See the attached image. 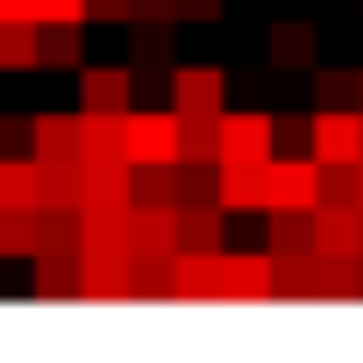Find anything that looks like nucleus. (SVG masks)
I'll return each mask as SVG.
<instances>
[{
	"instance_id": "1",
	"label": "nucleus",
	"mask_w": 363,
	"mask_h": 363,
	"mask_svg": "<svg viewBox=\"0 0 363 363\" xmlns=\"http://www.w3.org/2000/svg\"><path fill=\"white\" fill-rule=\"evenodd\" d=\"M306 157L313 164H363V114L356 107H313L306 114Z\"/></svg>"
},
{
	"instance_id": "2",
	"label": "nucleus",
	"mask_w": 363,
	"mask_h": 363,
	"mask_svg": "<svg viewBox=\"0 0 363 363\" xmlns=\"http://www.w3.org/2000/svg\"><path fill=\"white\" fill-rule=\"evenodd\" d=\"M121 157L128 164H178V114H150V107H128L121 114Z\"/></svg>"
},
{
	"instance_id": "3",
	"label": "nucleus",
	"mask_w": 363,
	"mask_h": 363,
	"mask_svg": "<svg viewBox=\"0 0 363 363\" xmlns=\"http://www.w3.org/2000/svg\"><path fill=\"white\" fill-rule=\"evenodd\" d=\"M313 157L299 150V157H264V214H306L313 207Z\"/></svg>"
},
{
	"instance_id": "4",
	"label": "nucleus",
	"mask_w": 363,
	"mask_h": 363,
	"mask_svg": "<svg viewBox=\"0 0 363 363\" xmlns=\"http://www.w3.org/2000/svg\"><path fill=\"white\" fill-rule=\"evenodd\" d=\"M171 114H221L228 107V72L221 65H171Z\"/></svg>"
},
{
	"instance_id": "5",
	"label": "nucleus",
	"mask_w": 363,
	"mask_h": 363,
	"mask_svg": "<svg viewBox=\"0 0 363 363\" xmlns=\"http://www.w3.org/2000/svg\"><path fill=\"white\" fill-rule=\"evenodd\" d=\"M79 299H128V250L79 242Z\"/></svg>"
},
{
	"instance_id": "6",
	"label": "nucleus",
	"mask_w": 363,
	"mask_h": 363,
	"mask_svg": "<svg viewBox=\"0 0 363 363\" xmlns=\"http://www.w3.org/2000/svg\"><path fill=\"white\" fill-rule=\"evenodd\" d=\"M135 72L128 65H79V114H128Z\"/></svg>"
},
{
	"instance_id": "7",
	"label": "nucleus",
	"mask_w": 363,
	"mask_h": 363,
	"mask_svg": "<svg viewBox=\"0 0 363 363\" xmlns=\"http://www.w3.org/2000/svg\"><path fill=\"white\" fill-rule=\"evenodd\" d=\"M214 135H221L214 143V164H264L271 157V121L264 114H228L221 107L214 114Z\"/></svg>"
},
{
	"instance_id": "8",
	"label": "nucleus",
	"mask_w": 363,
	"mask_h": 363,
	"mask_svg": "<svg viewBox=\"0 0 363 363\" xmlns=\"http://www.w3.org/2000/svg\"><path fill=\"white\" fill-rule=\"evenodd\" d=\"M306 235L313 257H363V207H306Z\"/></svg>"
},
{
	"instance_id": "9",
	"label": "nucleus",
	"mask_w": 363,
	"mask_h": 363,
	"mask_svg": "<svg viewBox=\"0 0 363 363\" xmlns=\"http://www.w3.org/2000/svg\"><path fill=\"white\" fill-rule=\"evenodd\" d=\"M121 29H128V72H171V65H178V22L135 15V22H121Z\"/></svg>"
},
{
	"instance_id": "10",
	"label": "nucleus",
	"mask_w": 363,
	"mask_h": 363,
	"mask_svg": "<svg viewBox=\"0 0 363 363\" xmlns=\"http://www.w3.org/2000/svg\"><path fill=\"white\" fill-rule=\"evenodd\" d=\"M171 299H221V250H171Z\"/></svg>"
},
{
	"instance_id": "11",
	"label": "nucleus",
	"mask_w": 363,
	"mask_h": 363,
	"mask_svg": "<svg viewBox=\"0 0 363 363\" xmlns=\"http://www.w3.org/2000/svg\"><path fill=\"white\" fill-rule=\"evenodd\" d=\"M313 57H320L313 22H271V29H264V65H271V72H306Z\"/></svg>"
},
{
	"instance_id": "12",
	"label": "nucleus",
	"mask_w": 363,
	"mask_h": 363,
	"mask_svg": "<svg viewBox=\"0 0 363 363\" xmlns=\"http://www.w3.org/2000/svg\"><path fill=\"white\" fill-rule=\"evenodd\" d=\"M228 242V214L214 200L200 207H171V250H221Z\"/></svg>"
},
{
	"instance_id": "13",
	"label": "nucleus",
	"mask_w": 363,
	"mask_h": 363,
	"mask_svg": "<svg viewBox=\"0 0 363 363\" xmlns=\"http://www.w3.org/2000/svg\"><path fill=\"white\" fill-rule=\"evenodd\" d=\"M221 299H271V257L221 242Z\"/></svg>"
},
{
	"instance_id": "14",
	"label": "nucleus",
	"mask_w": 363,
	"mask_h": 363,
	"mask_svg": "<svg viewBox=\"0 0 363 363\" xmlns=\"http://www.w3.org/2000/svg\"><path fill=\"white\" fill-rule=\"evenodd\" d=\"M86 65V29L79 22H36V72H79Z\"/></svg>"
},
{
	"instance_id": "15",
	"label": "nucleus",
	"mask_w": 363,
	"mask_h": 363,
	"mask_svg": "<svg viewBox=\"0 0 363 363\" xmlns=\"http://www.w3.org/2000/svg\"><path fill=\"white\" fill-rule=\"evenodd\" d=\"M29 157L79 164V114H29Z\"/></svg>"
},
{
	"instance_id": "16",
	"label": "nucleus",
	"mask_w": 363,
	"mask_h": 363,
	"mask_svg": "<svg viewBox=\"0 0 363 363\" xmlns=\"http://www.w3.org/2000/svg\"><path fill=\"white\" fill-rule=\"evenodd\" d=\"M313 299H363V257H313Z\"/></svg>"
},
{
	"instance_id": "17",
	"label": "nucleus",
	"mask_w": 363,
	"mask_h": 363,
	"mask_svg": "<svg viewBox=\"0 0 363 363\" xmlns=\"http://www.w3.org/2000/svg\"><path fill=\"white\" fill-rule=\"evenodd\" d=\"M36 299H79V250H43L36 257Z\"/></svg>"
},
{
	"instance_id": "18",
	"label": "nucleus",
	"mask_w": 363,
	"mask_h": 363,
	"mask_svg": "<svg viewBox=\"0 0 363 363\" xmlns=\"http://www.w3.org/2000/svg\"><path fill=\"white\" fill-rule=\"evenodd\" d=\"M36 164V207H72L79 214V164H43V157H29Z\"/></svg>"
},
{
	"instance_id": "19",
	"label": "nucleus",
	"mask_w": 363,
	"mask_h": 363,
	"mask_svg": "<svg viewBox=\"0 0 363 363\" xmlns=\"http://www.w3.org/2000/svg\"><path fill=\"white\" fill-rule=\"evenodd\" d=\"M320 178H313V200L320 207H363V178H356V164H313Z\"/></svg>"
},
{
	"instance_id": "20",
	"label": "nucleus",
	"mask_w": 363,
	"mask_h": 363,
	"mask_svg": "<svg viewBox=\"0 0 363 363\" xmlns=\"http://www.w3.org/2000/svg\"><path fill=\"white\" fill-rule=\"evenodd\" d=\"M214 114H178V164H214Z\"/></svg>"
},
{
	"instance_id": "21",
	"label": "nucleus",
	"mask_w": 363,
	"mask_h": 363,
	"mask_svg": "<svg viewBox=\"0 0 363 363\" xmlns=\"http://www.w3.org/2000/svg\"><path fill=\"white\" fill-rule=\"evenodd\" d=\"M306 79H313V107H356V72H342V65H306Z\"/></svg>"
},
{
	"instance_id": "22",
	"label": "nucleus",
	"mask_w": 363,
	"mask_h": 363,
	"mask_svg": "<svg viewBox=\"0 0 363 363\" xmlns=\"http://www.w3.org/2000/svg\"><path fill=\"white\" fill-rule=\"evenodd\" d=\"M0 257H36V207H0Z\"/></svg>"
},
{
	"instance_id": "23",
	"label": "nucleus",
	"mask_w": 363,
	"mask_h": 363,
	"mask_svg": "<svg viewBox=\"0 0 363 363\" xmlns=\"http://www.w3.org/2000/svg\"><path fill=\"white\" fill-rule=\"evenodd\" d=\"M0 72H36V22H0Z\"/></svg>"
},
{
	"instance_id": "24",
	"label": "nucleus",
	"mask_w": 363,
	"mask_h": 363,
	"mask_svg": "<svg viewBox=\"0 0 363 363\" xmlns=\"http://www.w3.org/2000/svg\"><path fill=\"white\" fill-rule=\"evenodd\" d=\"M0 207H36V164L0 157Z\"/></svg>"
},
{
	"instance_id": "25",
	"label": "nucleus",
	"mask_w": 363,
	"mask_h": 363,
	"mask_svg": "<svg viewBox=\"0 0 363 363\" xmlns=\"http://www.w3.org/2000/svg\"><path fill=\"white\" fill-rule=\"evenodd\" d=\"M271 221V235H264V250L278 257V250H313V235H306V214H264Z\"/></svg>"
},
{
	"instance_id": "26",
	"label": "nucleus",
	"mask_w": 363,
	"mask_h": 363,
	"mask_svg": "<svg viewBox=\"0 0 363 363\" xmlns=\"http://www.w3.org/2000/svg\"><path fill=\"white\" fill-rule=\"evenodd\" d=\"M0 157H29V114H0Z\"/></svg>"
},
{
	"instance_id": "27",
	"label": "nucleus",
	"mask_w": 363,
	"mask_h": 363,
	"mask_svg": "<svg viewBox=\"0 0 363 363\" xmlns=\"http://www.w3.org/2000/svg\"><path fill=\"white\" fill-rule=\"evenodd\" d=\"M36 22H79L86 29V0H36Z\"/></svg>"
},
{
	"instance_id": "28",
	"label": "nucleus",
	"mask_w": 363,
	"mask_h": 363,
	"mask_svg": "<svg viewBox=\"0 0 363 363\" xmlns=\"http://www.w3.org/2000/svg\"><path fill=\"white\" fill-rule=\"evenodd\" d=\"M221 8H228V0H178V29H186V22H221Z\"/></svg>"
},
{
	"instance_id": "29",
	"label": "nucleus",
	"mask_w": 363,
	"mask_h": 363,
	"mask_svg": "<svg viewBox=\"0 0 363 363\" xmlns=\"http://www.w3.org/2000/svg\"><path fill=\"white\" fill-rule=\"evenodd\" d=\"M86 22H107V29H121V22H128V0H86Z\"/></svg>"
},
{
	"instance_id": "30",
	"label": "nucleus",
	"mask_w": 363,
	"mask_h": 363,
	"mask_svg": "<svg viewBox=\"0 0 363 363\" xmlns=\"http://www.w3.org/2000/svg\"><path fill=\"white\" fill-rule=\"evenodd\" d=\"M278 143H285V150H292V143H306V121H292V114H278V121H271V150H278Z\"/></svg>"
},
{
	"instance_id": "31",
	"label": "nucleus",
	"mask_w": 363,
	"mask_h": 363,
	"mask_svg": "<svg viewBox=\"0 0 363 363\" xmlns=\"http://www.w3.org/2000/svg\"><path fill=\"white\" fill-rule=\"evenodd\" d=\"M135 15H157V22H178V0H128V22Z\"/></svg>"
},
{
	"instance_id": "32",
	"label": "nucleus",
	"mask_w": 363,
	"mask_h": 363,
	"mask_svg": "<svg viewBox=\"0 0 363 363\" xmlns=\"http://www.w3.org/2000/svg\"><path fill=\"white\" fill-rule=\"evenodd\" d=\"M356 114H363V72H356Z\"/></svg>"
},
{
	"instance_id": "33",
	"label": "nucleus",
	"mask_w": 363,
	"mask_h": 363,
	"mask_svg": "<svg viewBox=\"0 0 363 363\" xmlns=\"http://www.w3.org/2000/svg\"><path fill=\"white\" fill-rule=\"evenodd\" d=\"M356 8H363V0H356Z\"/></svg>"
}]
</instances>
